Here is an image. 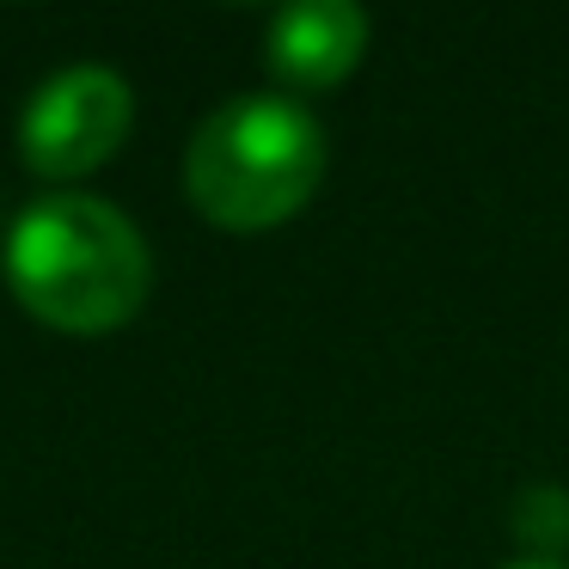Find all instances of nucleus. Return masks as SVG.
Listing matches in <instances>:
<instances>
[{
  "mask_svg": "<svg viewBox=\"0 0 569 569\" xmlns=\"http://www.w3.org/2000/svg\"><path fill=\"white\" fill-rule=\"evenodd\" d=\"M7 288L31 319L68 337L117 331L153 288L141 227L99 197H38L7 233Z\"/></svg>",
  "mask_w": 569,
  "mask_h": 569,
  "instance_id": "obj_1",
  "label": "nucleus"
},
{
  "mask_svg": "<svg viewBox=\"0 0 569 569\" xmlns=\"http://www.w3.org/2000/svg\"><path fill=\"white\" fill-rule=\"evenodd\" d=\"M325 178V129L282 92H239L197 123L184 190L214 227L258 233L307 209Z\"/></svg>",
  "mask_w": 569,
  "mask_h": 569,
  "instance_id": "obj_2",
  "label": "nucleus"
},
{
  "mask_svg": "<svg viewBox=\"0 0 569 569\" xmlns=\"http://www.w3.org/2000/svg\"><path fill=\"white\" fill-rule=\"evenodd\" d=\"M129 123H136L129 80L80 62L31 92L26 117H19V153L38 178H80L123 148Z\"/></svg>",
  "mask_w": 569,
  "mask_h": 569,
  "instance_id": "obj_3",
  "label": "nucleus"
},
{
  "mask_svg": "<svg viewBox=\"0 0 569 569\" xmlns=\"http://www.w3.org/2000/svg\"><path fill=\"white\" fill-rule=\"evenodd\" d=\"M361 50H368V13L356 0H300V7H282L270 19V38H263L276 80L295 92L337 87L361 62Z\"/></svg>",
  "mask_w": 569,
  "mask_h": 569,
  "instance_id": "obj_4",
  "label": "nucleus"
},
{
  "mask_svg": "<svg viewBox=\"0 0 569 569\" xmlns=\"http://www.w3.org/2000/svg\"><path fill=\"white\" fill-rule=\"evenodd\" d=\"M515 527L527 532L532 545H569V496L557 483H532L515 508Z\"/></svg>",
  "mask_w": 569,
  "mask_h": 569,
  "instance_id": "obj_5",
  "label": "nucleus"
},
{
  "mask_svg": "<svg viewBox=\"0 0 569 569\" xmlns=\"http://www.w3.org/2000/svg\"><path fill=\"white\" fill-rule=\"evenodd\" d=\"M508 569H563V563H508Z\"/></svg>",
  "mask_w": 569,
  "mask_h": 569,
  "instance_id": "obj_6",
  "label": "nucleus"
}]
</instances>
